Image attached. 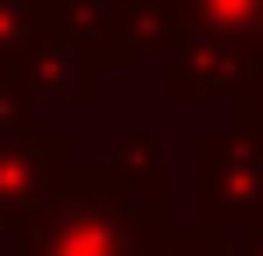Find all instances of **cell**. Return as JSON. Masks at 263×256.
<instances>
[{
  "label": "cell",
  "instance_id": "6da1fadb",
  "mask_svg": "<svg viewBox=\"0 0 263 256\" xmlns=\"http://www.w3.org/2000/svg\"><path fill=\"white\" fill-rule=\"evenodd\" d=\"M164 228H171L164 207H142L128 192H114L92 164H71L64 192L29 228H14L7 256H149Z\"/></svg>",
  "mask_w": 263,
  "mask_h": 256
},
{
  "label": "cell",
  "instance_id": "7a4b0ae2",
  "mask_svg": "<svg viewBox=\"0 0 263 256\" xmlns=\"http://www.w3.org/2000/svg\"><path fill=\"white\" fill-rule=\"evenodd\" d=\"M199 228L249 235L263 228V107L235 100V114L199 135Z\"/></svg>",
  "mask_w": 263,
  "mask_h": 256
},
{
  "label": "cell",
  "instance_id": "3957f363",
  "mask_svg": "<svg viewBox=\"0 0 263 256\" xmlns=\"http://www.w3.org/2000/svg\"><path fill=\"white\" fill-rule=\"evenodd\" d=\"M71 164H79V157H71V135L50 128L43 114L0 121V235L29 228V221L64 192Z\"/></svg>",
  "mask_w": 263,
  "mask_h": 256
},
{
  "label": "cell",
  "instance_id": "277c9868",
  "mask_svg": "<svg viewBox=\"0 0 263 256\" xmlns=\"http://www.w3.org/2000/svg\"><path fill=\"white\" fill-rule=\"evenodd\" d=\"M242 85H249V43L192 36V29L171 36V50H164V93H171L178 107H214V100L235 107Z\"/></svg>",
  "mask_w": 263,
  "mask_h": 256
},
{
  "label": "cell",
  "instance_id": "5b68a950",
  "mask_svg": "<svg viewBox=\"0 0 263 256\" xmlns=\"http://www.w3.org/2000/svg\"><path fill=\"white\" fill-rule=\"evenodd\" d=\"M14 71H22V85H29L36 107H86V100H100V85H107V64L71 29H57L50 14H43V29H36V43L14 57Z\"/></svg>",
  "mask_w": 263,
  "mask_h": 256
},
{
  "label": "cell",
  "instance_id": "8992f818",
  "mask_svg": "<svg viewBox=\"0 0 263 256\" xmlns=\"http://www.w3.org/2000/svg\"><path fill=\"white\" fill-rule=\"evenodd\" d=\"M92 171H100L114 192H128V199H142V207L171 213V171H164V135H157V128H121V135L100 150Z\"/></svg>",
  "mask_w": 263,
  "mask_h": 256
},
{
  "label": "cell",
  "instance_id": "52a82bcc",
  "mask_svg": "<svg viewBox=\"0 0 263 256\" xmlns=\"http://www.w3.org/2000/svg\"><path fill=\"white\" fill-rule=\"evenodd\" d=\"M178 7V29L192 36H235V43H256V14L263 0H171Z\"/></svg>",
  "mask_w": 263,
  "mask_h": 256
},
{
  "label": "cell",
  "instance_id": "ba28073f",
  "mask_svg": "<svg viewBox=\"0 0 263 256\" xmlns=\"http://www.w3.org/2000/svg\"><path fill=\"white\" fill-rule=\"evenodd\" d=\"M149 256H220V235H206V228H164Z\"/></svg>",
  "mask_w": 263,
  "mask_h": 256
},
{
  "label": "cell",
  "instance_id": "9c48e42d",
  "mask_svg": "<svg viewBox=\"0 0 263 256\" xmlns=\"http://www.w3.org/2000/svg\"><path fill=\"white\" fill-rule=\"evenodd\" d=\"M220 256H263V228H249V235H220Z\"/></svg>",
  "mask_w": 263,
  "mask_h": 256
}]
</instances>
